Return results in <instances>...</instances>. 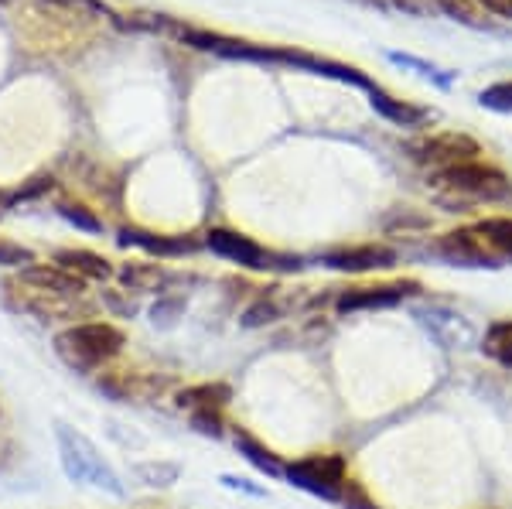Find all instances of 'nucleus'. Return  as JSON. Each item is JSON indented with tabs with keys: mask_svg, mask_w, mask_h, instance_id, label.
<instances>
[{
	"mask_svg": "<svg viewBox=\"0 0 512 509\" xmlns=\"http://www.w3.org/2000/svg\"><path fill=\"white\" fill-rule=\"evenodd\" d=\"M431 192L444 212H475L478 205H512V178L489 161H468L431 175Z\"/></svg>",
	"mask_w": 512,
	"mask_h": 509,
	"instance_id": "1",
	"label": "nucleus"
},
{
	"mask_svg": "<svg viewBox=\"0 0 512 509\" xmlns=\"http://www.w3.org/2000/svg\"><path fill=\"white\" fill-rule=\"evenodd\" d=\"M52 346L55 356L69 369H76V373H96V369H103L106 363H113L120 356L123 346H127V335L113 322H79L62 328Z\"/></svg>",
	"mask_w": 512,
	"mask_h": 509,
	"instance_id": "2",
	"label": "nucleus"
},
{
	"mask_svg": "<svg viewBox=\"0 0 512 509\" xmlns=\"http://www.w3.org/2000/svg\"><path fill=\"white\" fill-rule=\"evenodd\" d=\"M55 445H59V462H62V472L69 475V482H82V486H93L117 499L127 496L117 469L106 462L93 438H86V434L76 431L72 424L55 421Z\"/></svg>",
	"mask_w": 512,
	"mask_h": 509,
	"instance_id": "3",
	"label": "nucleus"
},
{
	"mask_svg": "<svg viewBox=\"0 0 512 509\" xmlns=\"http://www.w3.org/2000/svg\"><path fill=\"white\" fill-rule=\"evenodd\" d=\"M284 482L325 503H342L345 482H349V458L342 451L325 455H301L284 465Z\"/></svg>",
	"mask_w": 512,
	"mask_h": 509,
	"instance_id": "4",
	"label": "nucleus"
},
{
	"mask_svg": "<svg viewBox=\"0 0 512 509\" xmlns=\"http://www.w3.org/2000/svg\"><path fill=\"white\" fill-rule=\"evenodd\" d=\"M403 154L414 164H420V168H427L431 175H437V171L458 168V164L482 161V144L472 134H465V130H441V134L420 137V141L407 144Z\"/></svg>",
	"mask_w": 512,
	"mask_h": 509,
	"instance_id": "5",
	"label": "nucleus"
},
{
	"mask_svg": "<svg viewBox=\"0 0 512 509\" xmlns=\"http://www.w3.org/2000/svg\"><path fill=\"white\" fill-rule=\"evenodd\" d=\"M420 294L417 281H396V284H359L345 287L335 298V315H359V311H390L400 308L407 298Z\"/></svg>",
	"mask_w": 512,
	"mask_h": 509,
	"instance_id": "6",
	"label": "nucleus"
},
{
	"mask_svg": "<svg viewBox=\"0 0 512 509\" xmlns=\"http://www.w3.org/2000/svg\"><path fill=\"white\" fill-rule=\"evenodd\" d=\"M434 253L451 267H502V260L492 253V246L485 243V236L478 233L475 226H461L451 229V233L437 236L434 240Z\"/></svg>",
	"mask_w": 512,
	"mask_h": 509,
	"instance_id": "7",
	"label": "nucleus"
},
{
	"mask_svg": "<svg viewBox=\"0 0 512 509\" xmlns=\"http://www.w3.org/2000/svg\"><path fill=\"white\" fill-rule=\"evenodd\" d=\"M205 250H212L216 257L222 260H229V264H236V267H243V270H274V253L270 250H263L260 243L250 240V236H243V233H236V229H209L205 233Z\"/></svg>",
	"mask_w": 512,
	"mask_h": 509,
	"instance_id": "8",
	"label": "nucleus"
},
{
	"mask_svg": "<svg viewBox=\"0 0 512 509\" xmlns=\"http://www.w3.org/2000/svg\"><path fill=\"white\" fill-rule=\"evenodd\" d=\"M321 267L335 270V274H373V270H393L396 250L383 243L366 246H345V250L321 253Z\"/></svg>",
	"mask_w": 512,
	"mask_h": 509,
	"instance_id": "9",
	"label": "nucleus"
},
{
	"mask_svg": "<svg viewBox=\"0 0 512 509\" xmlns=\"http://www.w3.org/2000/svg\"><path fill=\"white\" fill-rule=\"evenodd\" d=\"M18 281L31 291H41V294H52V298H79L86 291V281H79L72 270H65L59 264H31L21 270Z\"/></svg>",
	"mask_w": 512,
	"mask_h": 509,
	"instance_id": "10",
	"label": "nucleus"
},
{
	"mask_svg": "<svg viewBox=\"0 0 512 509\" xmlns=\"http://www.w3.org/2000/svg\"><path fill=\"white\" fill-rule=\"evenodd\" d=\"M120 246H137V250L151 253V257H188V253L202 250L205 243L192 240V236H164V233H144V229H120Z\"/></svg>",
	"mask_w": 512,
	"mask_h": 509,
	"instance_id": "11",
	"label": "nucleus"
},
{
	"mask_svg": "<svg viewBox=\"0 0 512 509\" xmlns=\"http://www.w3.org/2000/svg\"><path fill=\"white\" fill-rule=\"evenodd\" d=\"M369 106L379 113L383 120H390L393 127H403V130H420L434 120V110L431 106H417V103H407V100H396V96L383 93V89H373L369 93Z\"/></svg>",
	"mask_w": 512,
	"mask_h": 509,
	"instance_id": "12",
	"label": "nucleus"
},
{
	"mask_svg": "<svg viewBox=\"0 0 512 509\" xmlns=\"http://www.w3.org/2000/svg\"><path fill=\"white\" fill-rule=\"evenodd\" d=\"M420 322L427 325V332H431L444 349H468L478 342L472 322H468L465 315H454V311H431V315H420Z\"/></svg>",
	"mask_w": 512,
	"mask_h": 509,
	"instance_id": "13",
	"label": "nucleus"
},
{
	"mask_svg": "<svg viewBox=\"0 0 512 509\" xmlns=\"http://www.w3.org/2000/svg\"><path fill=\"white\" fill-rule=\"evenodd\" d=\"M55 264L72 270V274L86 284L89 281L103 284V281H110V277H117V270H113L110 260L99 257V253H93V250H59L55 253Z\"/></svg>",
	"mask_w": 512,
	"mask_h": 509,
	"instance_id": "14",
	"label": "nucleus"
},
{
	"mask_svg": "<svg viewBox=\"0 0 512 509\" xmlns=\"http://www.w3.org/2000/svg\"><path fill=\"white\" fill-rule=\"evenodd\" d=\"M233 445H236V451L246 458V462L253 465L256 472H263L267 479H284V465H287V462H280L277 451L263 445L260 438H253L250 431H236V434H233Z\"/></svg>",
	"mask_w": 512,
	"mask_h": 509,
	"instance_id": "15",
	"label": "nucleus"
},
{
	"mask_svg": "<svg viewBox=\"0 0 512 509\" xmlns=\"http://www.w3.org/2000/svg\"><path fill=\"white\" fill-rule=\"evenodd\" d=\"M233 400V390L226 383H195V387H181L175 393V404L188 414L195 410H226Z\"/></svg>",
	"mask_w": 512,
	"mask_h": 509,
	"instance_id": "16",
	"label": "nucleus"
},
{
	"mask_svg": "<svg viewBox=\"0 0 512 509\" xmlns=\"http://www.w3.org/2000/svg\"><path fill=\"white\" fill-rule=\"evenodd\" d=\"M120 291H134V294H151V291H164L168 284V270L158 264H127L117 270Z\"/></svg>",
	"mask_w": 512,
	"mask_h": 509,
	"instance_id": "17",
	"label": "nucleus"
},
{
	"mask_svg": "<svg viewBox=\"0 0 512 509\" xmlns=\"http://www.w3.org/2000/svg\"><path fill=\"white\" fill-rule=\"evenodd\" d=\"M478 349H482V356L492 359L495 366L512 369V318H502V322H492L485 328Z\"/></svg>",
	"mask_w": 512,
	"mask_h": 509,
	"instance_id": "18",
	"label": "nucleus"
},
{
	"mask_svg": "<svg viewBox=\"0 0 512 509\" xmlns=\"http://www.w3.org/2000/svg\"><path fill=\"white\" fill-rule=\"evenodd\" d=\"M386 59H390L393 65H400V69L417 72L420 79L434 82V86H441V89H451V86H454V79H458V72L441 69V65H434V62H427V59H420V55H410V52H386Z\"/></svg>",
	"mask_w": 512,
	"mask_h": 509,
	"instance_id": "19",
	"label": "nucleus"
},
{
	"mask_svg": "<svg viewBox=\"0 0 512 509\" xmlns=\"http://www.w3.org/2000/svg\"><path fill=\"white\" fill-rule=\"evenodd\" d=\"M475 229L485 236V243L492 246L495 257L512 264V216H485L478 219Z\"/></svg>",
	"mask_w": 512,
	"mask_h": 509,
	"instance_id": "20",
	"label": "nucleus"
},
{
	"mask_svg": "<svg viewBox=\"0 0 512 509\" xmlns=\"http://www.w3.org/2000/svg\"><path fill=\"white\" fill-rule=\"evenodd\" d=\"M130 472H134L137 482H144L147 489H171L181 479V465L161 462V458H154V462H134Z\"/></svg>",
	"mask_w": 512,
	"mask_h": 509,
	"instance_id": "21",
	"label": "nucleus"
},
{
	"mask_svg": "<svg viewBox=\"0 0 512 509\" xmlns=\"http://www.w3.org/2000/svg\"><path fill=\"white\" fill-rule=\"evenodd\" d=\"M38 7H52V11H59V18H110V21H117V14H113L103 0H38Z\"/></svg>",
	"mask_w": 512,
	"mask_h": 509,
	"instance_id": "22",
	"label": "nucleus"
},
{
	"mask_svg": "<svg viewBox=\"0 0 512 509\" xmlns=\"http://www.w3.org/2000/svg\"><path fill=\"white\" fill-rule=\"evenodd\" d=\"M59 216L69 226L82 229V233H103V219L93 209H86L82 202H59Z\"/></svg>",
	"mask_w": 512,
	"mask_h": 509,
	"instance_id": "23",
	"label": "nucleus"
},
{
	"mask_svg": "<svg viewBox=\"0 0 512 509\" xmlns=\"http://www.w3.org/2000/svg\"><path fill=\"white\" fill-rule=\"evenodd\" d=\"M478 103L492 113H512V79L506 82H492L478 93Z\"/></svg>",
	"mask_w": 512,
	"mask_h": 509,
	"instance_id": "24",
	"label": "nucleus"
},
{
	"mask_svg": "<svg viewBox=\"0 0 512 509\" xmlns=\"http://www.w3.org/2000/svg\"><path fill=\"white\" fill-rule=\"evenodd\" d=\"M226 417H222V410H195L192 414V431L195 434H202V438H212V441H219V438H226Z\"/></svg>",
	"mask_w": 512,
	"mask_h": 509,
	"instance_id": "25",
	"label": "nucleus"
},
{
	"mask_svg": "<svg viewBox=\"0 0 512 509\" xmlns=\"http://www.w3.org/2000/svg\"><path fill=\"white\" fill-rule=\"evenodd\" d=\"M31 264H38V257H35V250H28V246H21V243H14V240H7V236H0V267H31Z\"/></svg>",
	"mask_w": 512,
	"mask_h": 509,
	"instance_id": "26",
	"label": "nucleus"
},
{
	"mask_svg": "<svg viewBox=\"0 0 512 509\" xmlns=\"http://www.w3.org/2000/svg\"><path fill=\"white\" fill-rule=\"evenodd\" d=\"M280 318V308L274 305V301H267V298H260L256 305H250L243 311V318H239V325L243 328H267V325H274Z\"/></svg>",
	"mask_w": 512,
	"mask_h": 509,
	"instance_id": "27",
	"label": "nucleus"
},
{
	"mask_svg": "<svg viewBox=\"0 0 512 509\" xmlns=\"http://www.w3.org/2000/svg\"><path fill=\"white\" fill-rule=\"evenodd\" d=\"M181 311H185V298H161L158 305L151 308V322L161 325V328H168V325L178 322Z\"/></svg>",
	"mask_w": 512,
	"mask_h": 509,
	"instance_id": "28",
	"label": "nucleus"
},
{
	"mask_svg": "<svg viewBox=\"0 0 512 509\" xmlns=\"http://www.w3.org/2000/svg\"><path fill=\"white\" fill-rule=\"evenodd\" d=\"M342 509H379L373 499H369V492H366V486L362 482H355V479H349L345 482V492H342V503H338Z\"/></svg>",
	"mask_w": 512,
	"mask_h": 509,
	"instance_id": "29",
	"label": "nucleus"
},
{
	"mask_svg": "<svg viewBox=\"0 0 512 509\" xmlns=\"http://www.w3.org/2000/svg\"><path fill=\"white\" fill-rule=\"evenodd\" d=\"M437 7H441L444 14H451L454 21L468 24V28H485V21H478V14L465 4V0H437Z\"/></svg>",
	"mask_w": 512,
	"mask_h": 509,
	"instance_id": "30",
	"label": "nucleus"
},
{
	"mask_svg": "<svg viewBox=\"0 0 512 509\" xmlns=\"http://www.w3.org/2000/svg\"><path fill=\"white\" fill-rule=\"evenodd\" d=\"M219 482H222V486H226V489L246 492V496H256V499L267 496V489H263V486H253L250 479H239V475H219Z\"/></svg>",
	"mask_w": 512,
	"mask_h": 509,
	"instance_id": "31",
	"label": "nucleus"
},
{
	"mask_svg": "<svg viewBox=\"0 0 512 509\" xmlns=\"http://www.w3.org/2000/svg\"><path fill=\"white\" fill-rule=\"evenodd\" d=\"M103 301H106V305H110L113 311H117V315H127V318L137 311L134 301H120V298H117V291H106V294H103Z\"/></svg>",
	"mask_w": 512,
	"mask_h": 509,
	"instance_id": "32",
	"label": "nucleus"
},
{
	"mask_svg": "<svg viewBox=\"0 0 512 509\" xmlns=\"http://www.w3.org/2000/svg\"><path fill=\"white\" fill-rule=\"evenodd\" d=\"M478 4H482L485 11H492V14H502V18H512V0H478Z\"/></svg>",
	"mask_w": 512,
	"mask_h": 509,
	"instance_id": "33",
	"label": "nucleus"
},
{
	"mask_svg": "<svg viewBox=\"0 0 512 509\" xmlns=\"http://www.w3.org/2000/svg\"><path fill=\"white\" fill-rule=\"evenodd\" d=\"M4 205H7V199H4V195H0V212H4Z\"/></svg>",
	"mask_w": 512,
	"mask_h": 509,
	"instance_id": "34",
	"label": "nucleus"
},
{
	"mask_svg": "<svg viewBox=\"0 0 512 509\" xmlns=\"http://www.w3.org/2000/svg\"><path fill=\"white\" fill-rule=\"evenodd\" d=\"M0 4H14V0H0Z\"/></svg>",
	"mask_w": 512,
	"mask_h": 509,
	"instance_id": "35",
	"label": "nucleus"
}]
</instances>
